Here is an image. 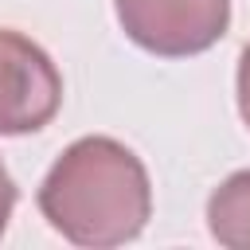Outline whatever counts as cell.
Returning <instances> with one entry per match:
<instances>
[{
    "mask_svg": "<svg viewBox=\"0 0 250 250\" xmlns=\"http://www.w3.org/2000/svg\"><path fill=\"white\" fill-rule=\"evenodd\" d=\"M207 227L219 246L250 250V172L227 176L207 199Z\"/></svg>",
    "mask_w": 250,
    "mask_h": 250,
    "instance_id": "obj_4",
    "label": "cell"
},
{
    "mask_svg": "<svg viewBox=\"0 0 250 250\" xmlns=\"http://www.w3.org/2000/svg\"><path fill=\"white\" fill-rule=\"evenodd\" d=\"M59 105L62 78L47 51L12 27H0V137L43 129Z\"/></svg>",
    "mask_w": 250,
    "mask_h": 250,
    "instance_id": "obj_3",
    "label": "cell"
},
{
    "mask_svg": "<svg viewBox=\"0 0 250 250\" xmlns=\"http://www.w3.org/2000/svg\"><path fill=\"white\" fill-rule=\"evenodd\" d=\"M12 207H16V184H12V176H8V168L0 160V234H4L8 219H12Z\"/></svg>",
    "mask_w": 250,
    "mask_h": 250,
    "instance_id": "obj_6",
    "label": "cell"
},
{
    "mask_svg": "<svg viewBox=\"0 0 250 250\" xmlns=\"http://www.w3.org/2000/svg\"><path fill=\"white\" fill-rule=\"evenodd\" d=\"M238 109H242V121L250 129V43L238 59Z\"/></svg>",
    "mask_w": 250,
    "mask_h": 250,
    "instance_id": "obj_5",
    "label": "cell"
},
{
    "mask_svg": "<svg viewBox=\"0 0 250 250\" xmlns=\"http://www.w3.org/2000/svg\"><path fill=\"white\" fill-rule=\"evenodd\" d=\"M39 211L78 246H121L148 223V172L113 137H82L43 176Z\"/></svg>",
    "mask_w": 250,
    "mask_h": 250,
    "instance_id": "obj_1",
    "label": "cell"
},
{
    "mask_svg": "<svg viewBox=\"0 0 250 250\" xmlns=\"http://www.w3.org/2000/svg\"><path fill=\"white\" fill-rule=\"evenodd\" d=\"M125 35L164 59L215 47L230 23V0H113Z\"/></svg>",
    "mask_w": 250,
    "mask_h": 250,
    "instance_id": "obj_2",
    "label": "cell"
}]
</instances>
